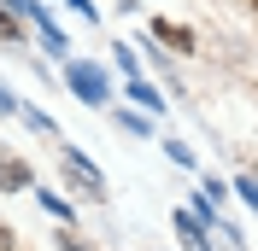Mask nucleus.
<instances>
[{
	"label": "nucleus",
	"instance_id": "f257e3e1",
	"mask_svg": "<svg viewBox=\"0 0 258 251\" xmlns=\"http://www.w3.org/2000/svg\"><path fill=\"white\" fill-rule=\"evenodd\" d=\"M64 88H71L88 111H106V105H112V76H106L94 59H64Z\"/></svg>",
	"mask_w": 258,
	"mask_h": 251
},
{
	"label": "nucleus",
	"instance_id": "f03ea898",
	"mask_svg": "<svg viewBox=\"0 0 258 251\" xmlns=\"http://www.w3.org/2000/svg\"><path fill=\"white\" fill-rule=\"evenodd\" d=\"M59 164H64V181H71L77 199H88V204L106 199V175H100V164L82 158V146H59Z\"/></svg>",
	"mask_w": 258,
	"mask_h": 251
},
{
	"label": "nucleus",
	"instance_id": "7ed1b4c3",
	"mask_svg": "<svg viewBox=\"0 0 258 251\" xmlns=\"http://www.w3.org/2000/svg\"><path fill=\"white\" fill-rule=\"evenodd\" d=\"M176 239H182V251H211V239H206V222L194 216V210H176Z\"/></svg>",
	"mask_w": 258,
	"mask_h": 251
},
{
	"label": "nucleus",
	"instance_id": "20e7f679",
	"mask_svg": "<svg viewBox=\"0 0 258 251\" xmlns=\"http://www.w3.org/2000/svg\"><path fill=\"white\" fill-rule=\"evenodd\" d=\"M35 187V170L24 158H0V193H30Z\"/></svg>",
	"mask_w": 258,
	"mask_h": 251
},
{
	"label": "nucleus",
	"instance_id": "39448f33",
	"mask_svg": "<svg viewBox=\"0 0 258 251\" xmlns=\"http://www.w3.org/2000/svg\"><path fill=\"white\" fill-rule=\"evenodd\" d=\"M129 99H135L147 117H164V105H170V99H164V94H159V88H153L147 76H129Z\"/></svg>",
	"mask_w": 258,
	"mask_h": 251
},
{
	"label": "nucleus",
	"instance_id": "423d86ee",
	"mask_svg": "<svg viewBox=\"0 0 258 251\" xmlns=\"http://www.w3.org/2000/svg\"><path fill=\"white\" fill-rule=\"evenodd\" d=\"M153 35L170 41V47H182V53H194V30H182V24H170V18H153Z\"/></svg>",
	"mask_w": 258,
	"mask_h": 251
},
{
	"label": "nucleus",
	"instance_id": "0eeeda50",
	"mask_svg": "<svg viewBox=\"0 0 258 251\" xmlns=\"http://www.w3.org/2000/svg\"><path fill=\"white\" fill-rule=\"evenodd\" d=\"M117 117V129H123L129 141H147V135H153V117H147V111H112Z\"/></svg>",
	"mask_w": 258,
	"mask_h": 251
},
{
	"label": "nucleus",
	"instance_id": "6e6552de",
	"mask_svg": "<svg viewBox=\"0 0 258 251\" xmlns=\"http://www.w3.org/2000/svg\"><path fill=\"white\" fill-rule=\"evenodd\" d=\"M30 193H35V199H41V210H47L53 222H71V216H77V210H71V199H59V193H53V187H30Z\"/></svg>",
	"mask_w": 258,
	"mask_h": 251
},
{
	"label": "nucleus",
	"instance_id": "1a4fd4ad",
	"mask_svg": "<svg viewBox=\"0 0 258 251\" xmlns=\"http://www.w3.org/2000/svg\"><path fill=\"white\" fill-rule=\"evenodd\" d=\"M35 35H41V47H47L53 59H64V53H71V41H64V30H53L47 18H35Z\"/></svg>",
	"mask_w": 258,
	"mask_h": 251
},
{
	"label": "nucleus",
	"instance_id": "9d476101",
	"mask_svg": "<svg viewBox=\"0 0 258 251\" xmlns=\"http://www.w3.org/2000/svg\"><path fill=\"white\" fill-rule=\"evenodd\" d=\"M18 117H24V123H30L35 135H53V141H59V123H53L47 111H35V105H18Z\"/></svg>",
	"mask_w": 258,
	"mask_h": 251
},
{
	"label": "nucleus",
	"instance_id": "9b49d317",
	"mask_svg": "<svg viewBox=\"0 0 258 251\" xmlns=\"http://www.w3.org/2000/svg\"><path fill=\"white\" fill-rule=\"evenodd\" d=\"M112 59H117V70H123V76H141V53L129 47V41H117V47H112Z\"/></svg>",
	"mask_w": 258,
	"mask_h": 251
},
{
	"label": "nucleus",
	"instance_id": "f8f14e48",
	"mask_svg": "<svg viewBox=\"0 0 258 251\" xmlns=\"http://www.w3.org/2000/svg\"><path fill=\"white\" fill-rule=\"evenodd\" d=\"M0 6H6L12 18H24V24H35V18H47V12H41V0H0Z\"/></svg>",
	"mask_w": 258,
	"mask_h": 251
},
{
	"label": "nucleus",
	"instance_id": "ddd939ff",
	"mask_svg": "<svg viewBox=\"0 0 258 251\" xmlns=\"http://www.w3.org/2000/svg\"><path fill=\"white\" fill-rule=\"evenodd\" d=\"M18 35H24V18H12L6 6H0V41H18Z\"/></svg>",
	"mask_w": 258,
	"mask_h": 251
},
{
	"label": "nucleus",
	"instance_id": "4468645a",
	"mask_svg": "<svg viewBox=\"0 0 258 251\" xmlns=\"http://www.w3.org/2000/svg\"><path fill=\"white\" fill-rule=\"evenodd\" d=\"M164 158H170V164H182V170H194V152L182 141H164Z\"/></svg>",
	"mask_w": 258,
	"mask_h": 251
},
{
	"label": "nucleus",
	"instance_id": "2eb2a0df",
	"mask_svg": "<svg viewBox=\"0 0 258 251\" xmlns=\"http://www.w3.org/2000/svg\"><path fill=\"white\" fill-rule=\"evenodd\" d=\"M64 6H71L77 18H88V24H100V6H94V0H64Z\"/></svg>",
	"mask_w": 258,
	"mask_h": 251
},
{
	"label": "nucleus",
	"instance_id": "dca6fc26",
	"mask_svg": "<svg viewBox=\"0 0 258 251\" xmlns=\"http://www.w3.org/2000/svg\"><path fill=\"white\" fill-rule=\"evenodd\" d=\"M235 193H241V199L258 210V181H252V175H241V181H235Z\"/></svg>",
	"mask_w": 258,
	"mask_h": 251
},
{
	"label": "nucleus",
	"instance_id": "f3484780",
	"mask_svg": "<svg viewBox=\"0 0 258 251\" xmlns=\"http://www.w3.org/2000/svg\"><path fill=\"white\" fill-rule=\"evenodd\" d=\"M59 251H88V239H82V234H71V228H64V234H59Z\"/></svg>",
	"mask_w": 258,
	"mask_h": 251
},
{
	"label": "nucleus",
	"instance_id": "a211bd4d",
	"mask_svg": "<svg viewBox=\"0 0 258 251\" xmlns=\"http://www.w3.org/2000/svg\"><path fill=\"white\" fill-rule=\"evenodd\" d=\"M0 117H18V99H12V88H0Z\"/></svg>",
	"mask_w": 258,
	"mask_h": 251
},
{
	"label": "nucleus",
	"instance_id": "6ab92c4d",
	"mask_svg": "<svg viewBox=\"0 0 258 251\" xmlns=\"http://www.w3.org/2000/svg\"><path fill=\"white\" fill-rule=\"evenodd\" d=\"M18 245V234H12V228H0V251H12Z\"/></svg>",
	"mask_w": 258,
	"mask_h": 251
},
{
	"label": "nucleus",
	"instance_id": "aec40b11",
	"mask_svg": "<svg viewBox=\"0 0 258 251\" xmlns=\"http://www.w3.org/2000/svg\"><path fill=\"white\" fill-rule=\"evenodd\" d=\"M252 6H258V0H252Z\"/></svg>",
	"mask_w": 258,
	"mask_h": 251
}]
</instances>
